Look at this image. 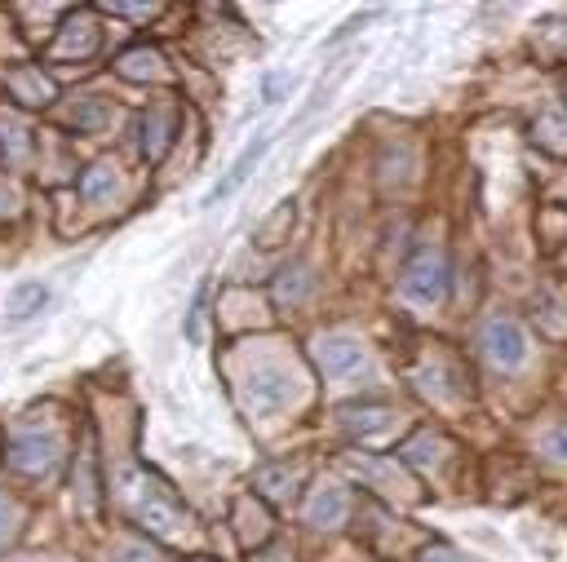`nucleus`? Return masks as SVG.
<instances>
[{"instance_id":"1","label":"nucleus","mask_w":567,"mask_h":562,"mask_svg":"<svg viewBox=\"0 0 567 562\" xmlns=\"http://www.w3.org/2000/svg\"><path fill=\"white\" fill-rule=\"evenodd\" d=\"M120 500L124 509L159 540H182L190 531V509L168 491V482H159L155 473L142 469H120Z\"/></svg>"},{"instance_id":"2","label":"nucleus","mask_w":567,"mask_h":562,"mask_svg":"<svg viewBox=\"0 0 567 562\" xmlns=\"http://www.w3.org/2000/svg\"><path fill=\"white\" fill-rule=\"evenodd\" d=\"M235 394H239L244 412L270 416V412H284L288 403H297L301 376H297V367L284 363V358H257V363H248V367L239 372Z\"/></svg>"},{"instance_id":"3","label":"nucleus","mask_w":567,"mask_h":562,"mask_svg":"<svg viewBox=\"0 0 567 562\" xmlns=\"http://www.w3.org/2000/svg\"><path fill=\"white\" fill-rule=\"evenodd\" d=\"M478 350H483V358H487L496 372H518V367L527 363V354H532V336H527V327H523L518 319L492 314V319L478 327Z\"/></svg>"},{"instance_id":"4","label":"nucleus","mask_w":567,"mask_h":562,"mask_svg":"<svg viewBox=\"0 0 567 562\" xmlns=\"http://www.w3.org/2000/svg\"><path fill=\"white\" fill-rule=\"evenodd\" d=\"M399 292H403L412 305H439L443 292H447V257H443L439 248H416L412 261L403 266Z\"/></svg>"},{"instance_id":"5","label":"nucleus","mask_w":567,"mask_h":562,"mask_svg":"<svg viewBox=\"0 0 567 562\" xmlns=\"http://www.w3.org/2000/svg\"><path fill=\"white\" fill-rule=\"evenodd\" d=\"M9 469L13 473H27V478H49L62 460V443L58 434H40V429H27V434H13L9 438V451H4Z\"/></svg>"},{"instance_id":"6","label":"nucleus","mask_w":567,"mask_h":562,"mask_svg":"<svg viewBox=\"0 0 567 562\" xmlns=\"http://www.w3.org/2000/svg\"><path fill=\"white\" fill-rule=\"evenodd\" d=\"M315 367L323 381H346V376H359L368 367V350L350 332H328L315 341Z\"/></svg>"},{"instance_id":"7","label":"nucleus","mask_w":567,"mask_h":562,"mask_svg":"<svg viewBox=\"0 0 567 562\" xmlns=\"http://www.w3.org/2000/svg\"><path fill=\"white\" fill-rule=\"evenodd\" d=\"M337 425L354 438V443H372L381 434H390L394 425V407L381 398H359V403H341L337 407Z\"/></svg>"},{"instance_id":"8","label":"nucleus","mask_w":567,"mask_h":562,"mask_svg":"<svg viewBox=\"0 0 567 562\" xmlns=\"http://www.w3.org/2000/svg\"><path fill=\"white\" fill-rule=\"evenodd\" d=\"M346 513H350V496H346L341 482H319V487H310V496H306V522H310V527L332 531V527L346 522Z\"/></svg>"},{"instance_id":"9","label":"nucleus","mask_w":567,"mask_h":562,"mask_svg":"<svg viewBox=\"0 0 567 562\" xmlns=\"http://www.w3.org/2000/svg\"><path fill=\"white\" fill-rule=\"evenodd\" d=\"M270 142H275V133H261V137H257L252 146H244V155H239V159L230 164V173H226V177H221V181H217V186H213V190L204 195V208H213V204L230 199V195H235V190H239V186L248 181V173L257 168V159L266 155V146H270Z\"/></svg>"},{"instance_id":"10","label":"nucleus","mask_w":567,"mask_h":562,"mask_svg":"<svg viewBox=\"0 0 567 562\" xmlns=\"http://www.w3.org/2000/svg\"><path fill=\"white\" fill-rule=\"evenodd\" d=\"M137 142H142V155L155 164V159L168 150V142H173V111L151 106V111L137 119Z\"/></svg>"},{"instance_id":"11","label":"nucleus","mask_w":567,"mask_h":562,"mask_svg":"<svg viewBox=\"0 0 567 562\" xmlns=\"http://www.w3.org/2000/svg\"><path fill=\"white\" fill-rule=\"evenodd\" d=\"M97 49V27L80 13V18H71L62 31H58V40H53V58H89Z\"/></svg>"},{"instance_id":"12","label":"nucleus","mask_w":567,"mask_h":562,"mask_svg":"<svg viewBox=\"0 0 567 562\" xmlns=\"http://www.w3.org/2000/svg\"><path fill=\"white\" fill-rule=\"evenodd\" d=\"M341 465H346L350 473H359L363 482L381 487V491H399V487H408V478H403V469H399L394 460H372V456H346Z\"/></svg>"},{"instance_id":"13","label":"nucleus","mask_w":567,"mask_h":562,"mask_svg":"<svg viewBox=\"0 0 567 562\" xmlns=\"http://www.w3.org/2000/svg\"><path fill=\"white\" fill-rule=\"evenodd\" d=\"M252 482L270 500H292L297 496V482H301V465H266V469H257Z\"/></svg>"},{"instance_id":"14","label":"nucleus","mask_w":567,"mask_h":562,"mask_svg":"<svg viewBox=\"0 0 567 562\" xmlns=\"http://www.w3.org/2000/svg\"><path fill=\"white\" fill-rule=\"evenodd\" d=\"M115 66H120V75H128V80H159V75H164V58H159V49H146V44L120 53Z\"/></svg>"},{"instance_id":"15","label":"nucleus","mask_w":567,"mask_h":562,"mask_svg":"<svg viewBox=\"0 0 567 562\" xmlns=\"http://www.w3.org/2000/svg\"><path fill=\"white\" fill-rule=\"evenodd\" d=\"M443 447H447V438H443V434L421 429V434H412V438L403 443V451H399V456H403L408 465H421V469H425V465H439V460H443Z\"/></svg>"},{"instance_id":"16","label":"nucleus","mask_w":567,"mask_h":562,"mask_svg":"<svg viewBox=\"0 0 567 562\" xmlns=\"http://www.w3.org/2000/svg\"><path fill=\"white\" fill-rule=\"evenodd\" d=\"M9 84H13V97H22L27 106H40V102H49V80L40 75V66H18L13 75H9Z\"/></svg>"},{"instance_id":"17","label":"nucleus","mask_w":567,"mask_h":562,"mask_svg":"<svg viewBox=\"0 0 567 562\" xmlns=\"http://www.w3.org/2000/svg\"><path fill=\"white\" fill-rule=\"evenodd\" d=\"M306 292H310V270L306 266H288V270L275 274V301L279 305H297Z\"/></svg>"},{"instance_id":"18","label":"nucleus","mask_w":567,"mask_h":562,"mask_svg":"<svg viewBox=\"0 0 567 562\" xmlns=\"http://www.w3.org/2000/svg\"><path fill=\"white\" fill-rule=\"evenodd\" d=\"M44 301H49V288L44 283H18L9 292V319H31V314H40Z\"/></svg>"},{"instance_id":"19","label":"nucleus","mask_w":567,"mask_h":562,"mask_svg":"<svg viewBox=\"0 0 567 562\" xmlns=\"http://www.w3.org/2000/svg\"><path fill=\"white\" fill-rule=\"evenodd\" d=\"M532 137H536L545 150L567 155V115H540L536 128H532Z\"/></svg>"},{"instance_id":"20","label":"nucleus","mask_w":567,"mask_h":562,"mask_svg":"<svg viewBox=\"0 0 567 562\" xmlns=\"http://www.w3.org/2000/svg\"><path fill=\"white\" fill-rule=\"evenodd\" d=\"M115 186H120V177H115V168H111V164H93V168L80 177L84 199H111V195H115Z\"/></svg>"},{"instance_id":"21","label":"nucleus","mask_w":567,"mask_h":562,"mask_svg":"<svg viewBox=\"0 0 567 562\" xmlns=\"http://www.w3.org/2000/svg\"><path fill=\"white\" fill-rule=\"evenodd\" d=\"M106 119H111V106H102L97 97H84V102L71 111V124H75V128H84V133H97Z\"/></svg>"},{"instance_id":"22","label":"nucleus","mask_w":567,"mask_h":562,"mask_svg":"<svg viewBox=\"0 0 567 562\" xmlns=\"http://www.w3.org/2000/svg\"><path fill=\"white\" fill-rule=\"evenodd\" d=\"M540 451L554 460V465H567V425H549L540 434Z\"/></svg>"},{"instance_id":"23","label":"nucleus","mask_w":567,"mask_h":562,"mask_svg":"<svg viewBox=\"0 0 567 562\" xmlns=\"http://www.w3.org/2000/svg\"><path fill=\"white\" fill-rule=\"evenodd\" d=\"M115 562H164L146 540H120L115 544Z\"/></svg>"},{"instance_id":"24","label":"nucleus","mask_w":567,"mask_h":562,"mask_svg":"<svg viewBox=\"0 0 567 562\" xmlns=\"http://www.w3.org/2000/svg\"><path fill=\"white\" fill-rule=\"evenodd\" d=\"M284 226H292V204H288V199H284V204L275 208V217H270V221L261 226V235H257V239H261V248H270V243H279L275 235H279Z\"/></svg>"},{"instance_id":"25","label":"nucleus","mask_w":567,"mask_h":562,"mask_svg":"<svg viewBox=\"0 0 567 562\" xmlns=\"http://www.w3.org/2000/svg\"><path fill=\"white\" fill-rule=\"evenodd\" d=\"M18 527H22V509L9 496H0V544H9L18 535Z\"/></svg>"},{"instance_id":"26","label":"nucleus","mask_w":567,"mask_h":562,"mask_svg":"<svg viewBox=\"0 0 567 562\" xmlns=\"http://www.w3.org/2000/svg\"><path fill=\"white\" fill-rule=\"evenodd\" d=\"M13 146V150H27V137H22V128H18V119L13 115H0V146Z\"/></svg>"},{"instance_id":"27","label":"nucleus","mask_w":567,"mask_h":562,"mask_svg":"<svg viewBox=\"0 0 567 562\" xmlns=\"http://www.w3.org/2000/svg\"><path fill=\"white\" fill-rule=\"evenodd\" d=\"M204 296H208V288H199V296H195V305H190V319H186V336H190V341H199V319H204Z\"/></svg>"},{"instance_id":"28","label":"nucleus","mask_w":567,"mask_h":562,"mask_svg":"<svg viewBox=\"0 0 567 562\" xmlns=\"http://www.w3.org/2000/svg\"><path fill=\"white\" fill-rule=\"evenodd\" d=\"M111 13H128V18H151V13H159V4H111Z\"/></svg>"},{"instance_id":"29","label":"nucleus","mask_w":567,"mask_h":562,"mask_svg":"<svg viewBox=\"0 0 567 562\" xmlns=\"http://www.w3.org/2000/svg\"><path fill=\"white\" fill-rule=\"evenodd\" d=\"M284 89H292V75H270L266 80V102H279Z\"/></svg>"}]
</instances>
